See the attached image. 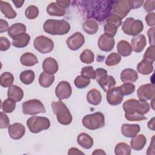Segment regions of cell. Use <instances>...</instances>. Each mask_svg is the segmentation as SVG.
<instances>
[{
  "label": "cell",
  "instance_id": "57",
  "mask_svg": "<svg viewBox=\"0 0 155 155\" xmlns=\"http://www.w3.org/2000/svg\"><path fill=\"white\" fill-rule=\"evenodd\" d=\"M84 154L83 152L81 151L79 149L73 147L69 149L68 152V154Z\"/></svg>",
  "mask_w": 155,
  "mask_h": 155
},
{
  "label": "cell",
  "instance_id": "54",
  "mask_svg": "<svg viewBox=\"0 0 155 155\" xmlns=\"http://www.w3.org/2000/svg\"><path fill=\"white\" fill-rule=\"evenodd\" d=\"M154 27H152L151 28H150L148 30V32H147V35L148 36V38H149V43L150 44H151V45H154Z\"/></svg>",
  "mask_w": 155,
  "mask_h": 155
},
{
  "label": "cell",
  "instance_id": "48",
  "mask_svg": "<svg viewBox=\"0 0 155 155\" xmlns=\"http://www.w3.org/2000/svg\"><path fill=\"white\" fill-rule=\"evenodd\" d=\"M9 119L5 112L0 113V128H5L9 126Z\"/></svg>",
  "mask_w": 155,
  "mask_h": 155
},
{
  "label": "cell",
  "instance_id": "13",
  "mask_svg": "<svg viewBox=\"0 0 155 155\" xmlns=\"http://www.w3.org/2000/svg\"><path fill=\"white\" fill-rule=\"evenodd\" d=\"M124 99V94L120 87H113L107 91V101L111 105L120 104Z\"/></svg>",
  "mask_w": 155,
  "mask_h": 155
},
{
  "label": "cell",
  "instance_id": "44",
  "mask_svg": "<svg viewBox=\"0 0 155 155\" xmlns=\"http://www.w3.org/2000/svg\"><path fill=\"white\" fill-rule=\"evenodd\" d=\"M151 63H153L155 60L154 57V45H151L148 47L145 53L143 54V59Z\"/></svg>",
  "mask_w": 155,
  "mask_h": 155
},
{
  "label": "cell",
  "instance_id": "28",
  "mask_svg": "<svg viewBox=\"0 0 155 155\" xmlns=\"http://www.w3.org/2000/svg\"><path fill=\"white\" fill-rule=\"evenodd\" d=\"M47 12L50 16H62L65 13V10L60 7L56 2H52L47 6Z\"/></svg>",
  "mask_w": 155,
  "mask_h": 155
},
{
  "label": "cell",
  "instance_id": "58",
  "mask_svg": "<svg viewBox=\"0 0 155 155\" xmlns=\"http://www.w3.org/2000/svg\"><path fill=\"white\" fill-rule=\"evenodd\" d=\"M13 3L15 4V7L16 8H20L22 6L24 2V1H18V0H13L12 1Z\"/></svg>",
  "mask_w": 155,
  "mask_h": 155
},
{
  "label": "cell",
  "instance_id": "6",
  "mask_svg": "<svg viewBox=\"0 0 155 155\" xmlns=\"http://www.w3.org/2000/svg\"><path fill=\"white\" fill-rule=\"evenodd\" d=\"M27 125L30 132L38 133L42 130L48 129L50 127V122L47 117L34 116L27 119Z\"/></svg>",
  "mask_w": 155,
  "mask_h": 155
},
{
  "label": "cell",
  "instance_id": "42",
  "mask_svg": "<svg viewBox=\"0 0 155 155\" xmlns=\"http://www.w3.org/2000/svg\"><path fill=\"white\" fill-rule=\"evenodd\" d=\"M16 107V102L13 100L7 98L5 99L2 104V110L7 113H12Z\"/></svg>",
  "mask_w": 155,
  "mask_h": 155
},
{
  "label": "cell",
  "instance_id": "47",
  "mask_svg": "<svg viewBox=\"0 0 155 155\" xmlns=\"http://www.w3.org/2000/svg\"><path fill=\"white\" fill-rule=\"evenodd\" d=\"M125 117L129 121H140L146 120L147 117L142 114L135 113L132 114H125Z\"/></svg>",
  "mask_w": 155,
  "mask_h": 155
},
{
  "label": "cell",
  "instance_id": "56",
  "mask_svg": "<svg viewBox=\"0 0 155 155\" xmlns=\"http://www.w3.org/2000/svg\"><path fill=\"white\" fill-rule=\"evenodd\" d=\"M131 1V5L132 7V9L137 8L142 5V4L144 3L143 1Z\"/></svg>",
  "mask_w": 155,
  "mask_h": 155
},
{
  "label": "cell",
  "instance_id": "59",
  "mask_svg": "<svg viewBox=\"0 0 155 155\" xmlns=\"http://www.w3.org/2000/svg\"><path fill=\"white\" fill-rule=\"evenodd\" d=\"M148 127L149 129L154 130V117H153L148 122Z\"/></svg>",
  "mask_w": 155,
  "mask_h": 155
},
{
  "label": "cell",
  "instance_id": "34",
  "mask_svg": "<svg viewBox=\"0 0 155 155\" xmlns=\"http://www.w3.org/2000/svg\"><path fill=\"white\" fill-rule=\"evenodd\" d=\"M26 31V27L22 23H15L12 25L8 30V36L13 39L17 35L25 33Z\"/></svg>",
  "mask_w": 155,
  "mask_h": 155
},
{
  "label": "cell",
  "instance_id": "4",
  "mask_svg": "<svg viewBox=\"0 0 155 155\" xmlns=\"http://www.w3.org/2000/svg\"><path fill=\"white\" fill-rule=\"evenodd\" d=\"M51 108L61 124L67 125L72 122V116L65 104L61 101L51 102Z\"/></svg>",
  "mask_w": 155,
  "mask_h": 155
},
{
  "label": "cell",
  "instance_id": "45",
  "mask_svg": "<svg viewBox=\"0 0 155 155\" xmlns=\"http://www.w3.org/2000/svg\"><path fill=\"white\" fill-rule=\"evenodd\" d=\"M81 75L85 77L89 78L90 79H96V73L93 67L87 66L84 67L81 70Z\"/></svg>",
  "mask_w": 155,
  "mask_h": 155
},
{
  "label": "cell",
  "instance_id": "51",
  "mask_svg": "<svg viewBox=\"0 0 155 155\" xmlns=\"http://www.w3.org/2000/svg\"><path fill=\"white\" fill-rule=\"evenodd\" d=\"M154 4H155L154 0L146 1L145 2H144L143 8L146 12H150L154 10Z\"/></svg>",
  "mask_w": 155,
  "mask_h": 155
},
{
  "label": "cell",
  "instance_id": "20",
  "mask_svg": "<svg viewBox=\"0 0 155 155\" xmlns=\"http://www.w3.org/2000/svg\"><path fill=\"white\" fill-rule=\"evenodd\" d=\"M140 128L138 124H124L121 127L122 134L127 137H133L140 131Z\"/></svg>",
  "mask_w": 155,
  "mask_h": 155
},
{
  "label": "cell",
  "instance_id": "18",
  "mask_svg": "<svg viewBox=\"0 0 155 155\" xmlns=\"http://www.w3.org/2000/svg\"><path fill=\"white\" fill-rule=\"evenodd\" d=\"M146 45L147 40L143 35H138L133 36L131 39V46L132 50L136 53H140L142 51Z\"/></svg>",
  "mask_w": 155,
  "mask_h": 155
},
{
  "label": "cell",
  "instance_id": "23",
  "mask_svg": "<svg viewBox=\"0 0 155 155\" xmlns=\"http://www.w3.org/2000/svg\"><path fill=\"white\" fill-rule=\"evenodd\" d=\"M104 91L107 92L109 90L113 88L116 85V81L112 76L105 75L96 81Z\"/></svg>",
  "mask_w": 155,
  "mask_h": 155
},
{
  "label": "cell",
  "instance_id": "55",
  "mask_svg": "<svg viewBox=\"0 0 155 155\" xmlns=\"http://www.w3.org/2000/svg\"><path fill=\"white\" fill-rule=\"evenodd\" d=\"M56 2L61 7L65 8L69 6L71 1L67 0H57Z\"/></svg>",
  "mask_w": 155,
  "mask_h": 155
},
{
  "label": "cell",
  "instance_id": "10",
  "mask_svg": "<svg viewBox=\"0 0 155 155\" xmlns=\"http://www.w3.org/2000/svg\"><path fill=\"white\" fill-rule=\"evenodd\" d=\"M35 48L42 54L48 53L54 48L53 41L47 36L41 35L37 36L33 42Z\"/></svg>",
  "mask_w": 155,
  "mask_h": 155
},
{
  "label": "cell",
  "instance_id": "60",
  "mask_svg": "<svg viewBox=\"0 0 155 155\" xmlns=\"http://www.w3.org/2000/svg\"><path fill=\"white\" fill-rule=\"evenodd\" d=\"M154 136H153L152 137V139H151V144H150V146L149 147L148 149V151H147V153L150 151H153V153H154Z\"/></svg>",
  "mask_w": 155,
  "mask_h": 155
},
{
  "label": "cell",
  "instance_id": "8",
  "mask_svg": "<svg viewBox=\"0 0 155 155\" xmlns=\"http://www.w3.org/2000/svg\"><path fill=\"white\" fill-rule=\"evenodd\" d=\"M22 113L24 114L35 115L46 112L44 104L36 99H30L22 103Z\"/></svg>",
  "mask_w": 155,
  "mask_h": 155
},
{
  "label": "cell",
  "instance_id": "46",
  "mask_svg": "<svg viewBox=\"0 0 155 155\" xmlns=\"http://www.w3.org/2000/svg\"><path fill=\"white\" fill-rule=\"evenodd\" d=\"M124 96L130 95L135 90V85L132 83H124L123 85L120 86Z\"/></svg>",
  "mask_w": 155,
  "mask_h": 155
},
{
  "label": "cell",
  "instance_id": "32",
  "mask_svg": "<svg viewBox=\"0 0 155 155\" xmlns=\"http://www.w3.org/2000/svg\"><path fill=\"white\" fill-rule=\"evenodd\" d=\"M154 69L153 63L143 59L140 61L137 66V70L139 73L143 75H148L151 74Z\"/></svg>",
  "mask_w": 155,
  "mask_h": 155
},
{
  "label": "cell",
  "instance_id": "19",
  "mask_svg": "<svg viewBox=\"0 0 155 155\" xmlns=\"http://www.w3.org/2000/svg\"><path fill=\"white\" fill-rule=\"evenodd\" d=\"M42 67L45 73L51 74H54L56 73L59 69L57 61L54 58L51 57L47 58L43 61Z\"/></svg>",
  "mask_w": 155,
  "mask_h": 155
},
{
  "label": "cell",
  "instance_id": "29",
  "mask_svg": "<svg viewBox=\"0 0 155 155\" xmlns=\"http://www.w3.org/2000/svg\"><path fill=\"white\" fill-rule=\"evenodd\" d=\"M117 50L119 54L124 57L130 56L133 51L130 44L125 40H121L117 43Z\"/></svg>",
  "mask_w": 155,
  "mask_h": 155
},
{
  "label": "cell",
  "instance_id": "41",
  "mask_svg": "<svg viewBox=\"0 0 155 155\" xmlns=\"http://www.w3.org/2000/svg\"><path fill=\"white\" fill-rule=\"evenodd\" d=\"M74 83L75 86L78 88H84L87 87L90 83V79L82 75L78 76L74 81Z\"/></svg>",
  "mask_w": 155,
  "mask_h": 155
},
{
  "label": "cell",
  "instance_id": "16",
  "mask_svg": "<svg viewBox=\"0 0 155 155\" xmlns=\"http://www.w3.org/2000/svg\"><path fill=\"white\" fill-rule=\"evenodd\" d=\"M97 44L99 49L103 51L108 52L113 50L115 45V41L113 37L103 34L98 39Z\"/></svg>",
  "mask_w": 155,
  "mask_h": 155
},
{
  "label": "cell",
  "instance_id": "12",
  "mask_svg": "<svg viewBox=\"0 0 155 155\" xmlns=\"http://www.w3.org/2000/svg\"><path fill=\"white\" fill-rule=\"evenodd\" d=\"M137 96L140 101L151 100L155 97V87L153 84H146L140 85L137 90Z\"/></svg>",
  "mask_w": 155,
  "mask_h": 155
},
{
  "label": "cell",
  "instance_id": "61",
  "mask_svg": "<svg viewBox=\"0 0 155 155\" xmlns=\"http://www.w3.org/2000/svg\"><path fill=\"white\" fill-rule=\"evenodd\" d=\"M93 154H105V152L103 150L97 149L93 152Z\"/></svg>",
  "mask_w": 155,
  "mask_h": 155
},
{
  "label": "cell",
  "instance_id": "38",
  "mask_svg": "<svg viewBox=\"0 0 155 155\" xmlns=\"http://www.w3.org/2000/svg\"><path fill=\"white\" fill-rule=\"evenodd\" d=\"M131 153V147L125 142L118 143L114 148V153L116 155H130Z\"/></svg>",
  "mask_w": 155,
  "mask_h": 155
},
{
  "label": "cell",
  "instance_id": "35",
  "mask_svg": "<svg viewBox=\"0 0 155 155\" xmlns=\"http://www.w3.org/2000/svg\"><path fill=\"white\" fill-rule=\"evenodd\" d=\"M54 78V74H48L43 71L41 73L39 77V84L44 88H48L53 83Z\"/></svg>",
  "mask_w": 155,
  "mask_h": 155
},
{
  "label": "cell",
  "instance_id": "33",
  "mask_svg": "<svg viewBox=\"0 0 155 155\" xmlns=\"http://www.w3.org/2000/svg\"><path fill=\"white\" fill-rule=\"evenodd\" d=\"M0 8L1 12L4 14L5 18L8 19H13L16 18L17 13L12 8L11 5L8 2L1 1Z\"/></svg>",
  "mask_w": 155,
  "mask_h": 155
},
{
  "label": "cell",
  "instance_id": "36",
  "mask_svg": "<svg viewBox=\"0 0 155 155\" xmlns=\"http://www.w3.org/2000/svg\"><path fill=\"white\" fill-rule=\"evenodd\" d=\"M35 78V73L31 70H27L22 71L19 76L20 81L25 85L31 84L34 81Z\"/></svg>",
  "mask_w": 155,
  "mask_h": 155
},
{
  "label": "cell",
  "instance_id": "21",
  "mask_svg": "<svg viewBox=\"0 0 155 155\" xmlns=\"http://www.w3.org/2000/svg\"><path fill=\"white\" fill-rule=\"evenodd\" d=\"M137 72L132 68L124 69L120 73V79L124 83H132L138 79Z\"/></svg>",
  "mask_w": 155,
  "mask_h": 155
},
{
  "label": "cell",
  "instance_id": "31",
  "mask_svg": "<svg viewBox=\"0 0 155 155\" xmlns=\"http://www.w3.org/2000/svg\"><path fill=\"white\" fill-rule=\"evenodd\" d=\"M20 62L24 66L31 67L36 65L38 62V60L34 54L27 52L22 54L20 58Z\"/></svg>",
  "mask_w": 155,
  "mask_h": 155
},
{
  "label": "cell",
  "instance_id": "50",
  "mask_svg": "<svg viewBox=\"0 0 155 155\" xmlns=\"http://www.w3.org/2000/svg\"><path fill=\"white\" fill-rule=\"evenodd\" d=\"M145 21L148 26L154 27L155 25V13L150 12L145 16Z\"/></svg>",
  "mask_w": 155,
  "mask_h": 155
},
{
  "label": "cell",
  "instance_id": "37",
  "mask_svg": "<svg viewBox=\"0 0 155 155\" xmlns=\"http://www.w3.org/2000/svg\"><path fill=\"white\" fill-rule=\"evenodd\" d=\"M14 76L10 72H4L0 76V84L2 87H10L13 85Z\"/></svg>",
  "mask_w": 155,
  "mask_h": 155
},
{
  "label": "cell",
  "instance_id": "25",
  "mask_svg": "<svg viewBox=\"0 0 155 155\" xmlns=\"http://www.w3.org/2000/svg\"><path fill=\"white\" fill-rule=\"evenodd\" d=\"M77 142L81 147L87 150L91 148L93 145V138L85 133H81L78 136Z\"/></svg>",
  "mask_w": 155,
  "mask_h": 155
},
{
  "label": "cell",
  "instance_id": "17",
  "mask_svg": "<svg viewBox=\"0 0 155 155\" xmlns=\"http://www.w3.org/2000/svg\"><path fill=\"white\" fill-rule=\"evenodd\" d=\"M10 137L15 140H18L23 137L25 133V127L21 123H15L10 125L8 127Z\"/></svg>",
  "mask_w": 155,
  "mask_h": 155
},
{
  "label": "cell",
  "instance_id": "40",
  "mask_svg": "<svg viewBox=\"0 0 155 155\" xmlns=\"http://www.w3.org/2000/svg\"><path fill=\"white\" fill-rule=\"evenodd\" d=\"M120 61V55L116 52H112L107 56L105 60V64L107 66H114L118 64Z\"/></svg>",
  "mask_w": 155,
  "mask_h": 155
},
{
  "label": "cell",
  "instance_id": "43",
  "mask_svg": "<svg viewBox=\"0 0 155 155\" xmlns=\"http://www.w3.org/2000/svg\"><path fill=\"white\" fill-rule=\"evenodd\" d=\"M39 15L38 8L33 5H29L25 10V15L29 19H34Z\"/></svg>",
  "mask_w": 155,
  "mask_h": 155
},
{
  "label": "cell",
  "instance_id": "52",
  "mask_svg": "<svg viewBox=\"0 0 155 155\" xmlns=\"http://www.w3.org/2000/svg\"><path fill=\"white\" fill-rule=\"evenodd\" d=\"M96 73V79L97 81L102 77H103L105 75L107 74V71L104 68H98L95 70Z\"/></svg>",
  "mask_w": 155,
  "mask_h": 155
},
{
  "label": "cell",
  "instance_id": "9",
  "mask_svg": "<svg viewBox=\"0 0 155 155\" xmlns=\"http://www.w3.org/2000/svg\"><path fill=\"white\" fill-rule=\"evenodd\" d=\"M122 19L117 15L110 13L105 19L106 23L104 25L105 34L114 37L117 31V28L122 24Z\"/></svg>",
  "mask_w": 155,
  "mask_h": 155
},
{
  "label": "cell",
  "instance_id": "39",
  "mask_svg": "<svg viewBox=\"0 0 155 155\" xmlns=\"http://www.w3.org/2000/svg\"><path fill=\"white\" fill-rule=\"evenodd\" d=\"M79 58L82 62L88 64H91L94 61V55L91 50L89 49H86L84 50L80 54Z\"/></svg>",
  "mask_w": 155,
  "mask_h": 155
},
{
  "label": "cell",
  "instance_id": "30",
  "mask_svg": "<svg viewBox=\"0 0 155 155\" xmlns=\"http://www.w3.org/2000/svg\"><path fill=\"white\" fill-rule=\"evenodd\" d=\"M82 28L85 33L88 35L95 34L99 28V25L97 22L92 19H88L84 21L82 24Z\"/></svg>",
  "mask_w": 155,
  "mask_h": 155
},
{
  "label": "cell",
  "instance_id": "2",
  "mask_svg": "<svg viewBox=\"0 0 155 155\" xmlns=\"http://www.w3.org/2000/svg\"><path fill=\"white\" fill-rule=\"evenodd\" d=\"M45 32L52 35H64L70 30V25L65 20L47 19L43 25Z\"/></svg>",
  "mask_w": 155,
  "mask_h": 155
},
{
  "label": "cell",
  "instance_id": "11",
  "mask_svg": "<svg viewBox=\"0 0 155 155\" xmlns=\"http://www.w3.org/2000/svg\"><path fill=\"white\" fill-rule=\"evenodd\" d=\"M132 9L131 5V1L130 0L120 1H114L112 12L120 17L122 19L124 18L130 11Z\"/></svg>",
  "mask_w": 155,
  "mask_h": 155
},
{
  "label": "cell",
  "instance_id": "26",
  "mask_svg": "<svg viewBox=\"0 0 155 155\" xmlns=\"http://www.w3.org/2000/svg\"><path fill=\"white\" fill-rule=\"evenodd\" d=\"M146 143L147 138L142 134L134 136L130 141L131 147L136 151H139L143 149Z\"/></svg>",
  "mask_w": 155,
  "mask_h": 155
},
{
  "label": "cell",
  "instance_id": "3",
  "mask_svg": "<svg viewBox=\"0 0 155 155\" xmlns=\"http://www.w3.org/2000/svg\"><path fill=\"white\" fill-rule=\"evenodd\" d=\"M122 107L125 114L137 113L144 115L150 110V105L147 101L137 100L135 99L127 100L123 104Z\"/></svg>",
  "mask_w": 155,
  "mask_h": 155
},
{
  "label": "cell",
  "instance_id": "49",
  "mask_svg": "<svg viewBox=\"0 0 155 155\" xmlns=\"http://www.w3.org/2000/svg\"><path fill=\"white\" fill-rule=\"evenodd\" d=\"M11 44L9 40L3 36L0 37V50L1 51H6L10 48Z\"/></svg>",
  "mask_w": 155,
  "mask_h": 155
},
{
  "label": "cell",
  "instance_id": "7",
  "mask_svg": "<svg viewBox=\"0 0 155 155\" xmlns=\"http://www.w3.org/2000/svg\"><path fill=\"white\" fill-rule=\"evenodd\" d=\"M143 29V22L140 20L134 19L131 17L127 18L122 25V30L124 33L133 36L139 35Z\"/></svg>",
  "mask_w": 155,
  "mask_h": 155
},
{
  "label": "cell",
  "instance_id": "24",
  "mask_svg": "<svg viewBox=\"0 0 155 155\" xmlns=\"http://www.w3.org/2000/svg\"><path fill=\"white\" fill-rule=\"evenodd\" d=\"M8 98H10L16 102L21 101L24 96V91L19 87L13 85L9 87L7 91Z\"/></svg>",
  "mask_w": 155,
  "mask_h": 155
},
{
  "label": "cell",
  "instance_id": "5",
  "mask_svg": "<svg viewBox=\"0 0 155 155\" xmlns=\"http://www.w3.org/2000/svg\"><path fill=\"white\" fill-rule=\"evenodd\" d=\"M82 123L88 130H97L105 126V116L101 112L88 114L83 117Z\"/></svg>",
  "mask_w": 155,
  "mask_h": 155
},
{
  "label": "cell",
  "instance_id": "62",
  "mask_svg": "<svg viewBox=\"0 0 155 155\" xmlns=\"http://www.w3.org/2000/svg\"><path fill=\"white\" fill-rule=\"evenodd\" d=\"M154 98L151 99V107H152V109L153 110H154Z\"/></svg>",
  "mask_w": 155,
  "mask_h": 155
},
{
  "label": "cell",
  "instance_id": "53",
  "mask_svg": "<svg viewBox=\"0 0 155 155\" xmlns=\"http://www.w3.org/2000/svg\"><path fill=\"white\" fill-rule=\"evenodd\" d=\"M9 29L8 22L3 19H0V33L5 32Z\"/></svg>",
  "mask_w": 155,
  "mask_h": 155
},
{
  "label": "cell",
  "instance_id": "15",
  "mask_svg": "<svg viewBox=\"0 0 155 155\" xmlns=\"http://www.w3.org/2000/svg\"><path fill=\"white\" fill-rule=\"evenodd\" d=\"M68 47L73 51L79 49L85 42L84 36L81 32H75L67 39Z\"/></svg>",
  "mask_w": 155,
  "mask_h": 155
},
{
  "label": "cell",
  "instance_id": "14",
  "mask_svg": "<svg viewBox=\"0 0 155 155\" xmlns=\"http://www.w3.org/2000/svg\"><path fill=\"white\" fill-rule=\"evenodd\" d=\"M72 93L71 87L67 81H62L59 82L55 89V94L60 100L68 99Z\"/></svg>",
  "mask_w": 155,
  "mask_h": 155
},
{
  "label": "cell",
  "instance_id": "22",
  "mask_svg": "<svg viewBox=\"0 0 155 155\" xmlns=\"http://www.w3.org/2000/svg\"><path fill=\"white\" fill-rule=\"evenodd\" d=\"M30 41V36L26 33H21L15 36L12 41V44L16 48H23L26 47Z\"/></svg>",
  "mask_w": 155,
  "mask_h": 155
},
{
  "label": "cell",
  "instance_id": "27",
  "mask_svg": "<svg viewBox=\"0 0 155 155\" xmlns=\"http://www.w3.org/2000/svg\"><path fill=\"white\" fill-rule=\"evenodd\" d=\"M87 100L89 104L93 105H97L101 102L102 94L97 89H91L87 94Z\"/></svg>",
  "mask_w": 155,
  "mask_h": 155
},
{
  "label": "cell",
  "instance_id": "1",
  "mask_svg": "<svg viewBox=\"0 0 155 155\" xmlns=\"http://www.w3.org/2000/svg\"><path fill=\"white\" fill-rule=\"evenodd\" d=\"M81 1L85 5V15L87 18H92L103 22L110 14L114 1Z\"/></svg>",
  "mask_w": 155,
  "mask_h": 155
}]
</instances>
